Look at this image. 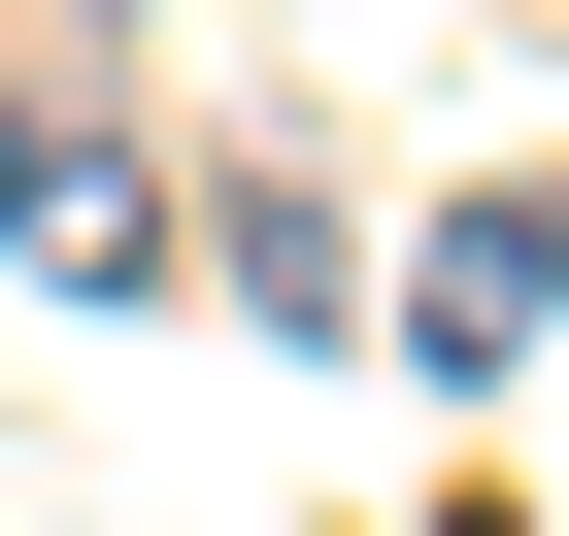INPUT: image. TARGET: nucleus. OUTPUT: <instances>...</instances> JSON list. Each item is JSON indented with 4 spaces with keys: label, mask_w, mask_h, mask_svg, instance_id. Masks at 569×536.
Returning <instances> with one entry per match:
<instances>
[{
    "label": "nucleus",
    "mask_w": 569,
    "mask_h": 536,
    "mask_svg": "<svg viewBox=\"0 0 569 536\" xmlns=\"http://www.w3.org/2000/svg\"><path fill=\"white\" fill-rule=\"evenodd\" d=\"M536 302H569V201H469V235H436V268H402V336H436V369H502V336H536Z\"/></svg>",
    "instance_id": "1"
},
{
    "label": "nucleus",
    "mask_w": 569,
    "mask_h": 536,
    "mask_svg": "<svg viewBox=\"0 0 569 536\" xmlns=\"http://www.w3.org/2000/svg\"><path fill=\"white\" fill-rule=\"evenodd\" d=\"M0 235H34V268H168V201H134V135H68V101L0 135Z\"/></svg>",
    "instance_id": "2"
}]
</instances>
